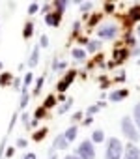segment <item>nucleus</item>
<instances>
[{"mask_svg": "<svg viewBox=\"0 0 140 159\" xmlns=\"http://www.w3.org/2000/svg\"><path fill=\"white\" fill-rule=\"evenodd\" d=\"M67 144H69V142L65 140V137H63V133H62V135H58V137L54 139L50 152H54V150H65V148H67Z\"/></svg>", "mask_w": 140, "mask_h": 159, "instance_id": "obj_7", "label": "nucleus"}, {"mask_svg": "<svg viewBox=\"0 0 140 159\" xmlns=\"http://www.w3.org/2000/svg\"><path fill=\"white\" fill-rule=\"evenodd\" d=\"M17 146H19V148H24V146H26V140L19 139V140H17Z\"/></svg>", "mask_w": 140, "mask_h": 159, "instance_id": "obj_33", "label": "nucleus"}, {"mask_svg": "<svg viewBox=\"0 0 140 159\" xmlns=\"http://www.w3.org/2000/svg\"><path fill=\"white\" fill-rule=\"evenodd\" d=\"M0 69H2V62H0Z\"/></svg>", "mask_w": 140, "mask_h": 159, "instance_id": "obj_41", "label": "nucleus"}, {"mask_svg": "<svg viewBox=\"0 0 140 159\" xmlns=\"http://www.w3.org/2000/svg\"><path fill=\"white\" fill-rule=\"evenodd\" d=\"M49 159H56V153H52V155H50V157H49Z\"/></svg>", "mask_w": 140, "mask_h": 159, "instance_id": "obj_40", "label": "nucleus"}, {"mask_svg": "<svg viewBox=\"0 0 140 159\" xmlns=\"http://www.w3.org/2000/svg\"><path fill=\"white\" fill-rule=\"evenodd\" d=\"M63 159H81V157H79V155H65Z\"/></svg>", "mask_w": 140, "mask_h": 159, "instance_id": "obj_37", "label": "nucleus"}, {"mask_svg": "<svg viewBox=\"0 0 140 159\" xmlns=\"http://www.w3.org/2000/svg\"><path fill=\"white\" fill-rule=\"evenodd\" d=\"M82 118V112H77V114H73V120H81Z\"/></svg>", "mask_w": 140, "mask_h": 159, "instance_id": "obj_35", "label": "nucleus"}, {"mask_svg": "<svg viewBox=\"0 0 140 159\" xmlns=\"http://www.w3.org/2000/svg\"><path fill=\"white\" fill-rule=\"evenodd\" d=\"M6 155H8V157H11V155H13V148H8V153H6Z\"/></svg>", "mask_w": 140, "mask_h": 159, "instance_id": "obj_38", "label": "nucleus"}, {"mask_svg": "<svg viewBox=\"0 0 140 159\" xmlns=\"http://www.w3.org/2000/svg\"><path fill=\"white\" fill-rule=\"evenodd\" d=\"M133 122H134V125H136V129H140V101L134 105V109H133Z\"/></svg>", "mask_w": 140, "mask_h": 159, "instance_id": "obj_13", "label": "nucleus"}, {"mask_svg": "<svg viewBox=\"0 0 140 159\" xmlns=\"http://www.w3.org/2000/svg\"><path fill=\"white\" fill-rule=\"evenodd\" d=\"M43 83H45V77H39V79H37V84H36V90H34V94H36V96L41 92V86H43Z\"/></svg>", "mask_w": 140, "mask_h": 159, "instance_id": "obj_23", "label": "nucleus"}, {"mask_svg": "<svg viewBox=\"0 0 140 159\" xmlns=\"http://www.w3.org/2000/svg\"><path fill=\"white\" fill-rule=\"evenodd\" d=\"M24 159H36V153H26Z\"/></svg>", "mask_w": 140, "mask_h": 159, "instance_id": "obj_36", "label": "nucleus"}, {"mask_svg": "<svg viewBox=\"0 0 140 159\" xmlns=\"http://www.w3.org/2000/svg\"><path fill=\"white\" fill-rule=\"evenodd\" d=\"M97 21H99V15H95V17H94V19H92V21H90V25H92V26H94V25H95V23H97Z\"/></svg>", "mask_w": 140, "mask_h": 159, "instance_id": "obj_34", "label": "nucleus"}, {"mask_svg": "<svg viewBox=\"0 0 140 159\" xmlns=\"http://www.w3.org/2000/svg\"><path fill=\"white\" fill-rule=\"evenodd\" d=\"M136 38L140 39V25H138V28H136Z\"/></svg>", "mask_w": 140, "mask_h": 159, "instance_id": "obj_39", "label": "nucleus"}, {"mask_svg": "<svg viewBox=\"0 0 140 159\" xmlns=\"http://www.w3.org/2000/svg\"><path fill=\"white\" fill-rule=\"evenodd\" d=\"M32 79H34V77H32V73H26V75H24V88L32 83Z\"/></svg>", "mask_w": 140, "mask_h": 159, "instance_id": "obj_27", "label": "nucleus"}, {"mask_svg": "<svg viewBox=\"0 0 140 159\" xmlns=\"http://www.w3.org/2000/svg\"><path fill=\"white\" fill-rule=\"evenodd\" d=\"M43 116H45V109L41 107V109H37V111H36V120H37V118H43Z\"/></svg>", "mask_w": 140, "mask_h": 159, "instance_id": "obj_29", "label": "nucleus"}, {"mask_svg": "<svg viewBox=\"0 0 140 159\" xmlns=\"http://www.w3.org/2000/svg\"><path fill=\"white\" fill-rule=\"evenodd\" d=\"M121 131H123V135H125V139H129L131 142H136L138 140V129H136V125H134V122L129 118V116H123L121 118Z\"/></svg>", "mask_w": 140, "mask_h": 159, "instance_id": "obj_2", "label": "nucleus"}, {"mask_svg": "<svg viewBox=\"0 0 140 159\" xmlns=\"http://www.w3.org/2000/svg\"><path fill=\"white\" fill-rule=\"evenodd\" d=\"M77 155L81 159H95V150H94L92 140H82L77 146Z\"/></svg>", "mask_w": 140, "mask_h": 159, "instance_id": "obj_3", "label": "nucleus"}, {"mask_svg": "<svg viewBox=\"0 0 140 159\" xmlns=\"http://www.w3.org/2000/svg\"><path fill=\"white\" fill-rule=\"evenodd\" d=\"M60 17H62L60 11H56V13H49V15L45 17V23H47L49 26H58V25H60Z\"/></svg>", "mask_w": 140, "mask_h": 159, "instance_id": "obj_8", "label": "nucleus"}, {"mask_svg": "<svg viewBox=\"0 0 140 159\" xmlns=\"http://www.w3.org/2000/svg\"><path fill=\"white\" fill-rule=\"evenodd\" d=\"M116 34H118V26H116V25H110V23L103 25V26L97 30V36H99L101 39H114Z\"/></svg>", "mask_w": 140, "mask_h": 159, "instance_id": "obj_4", "label": "nucleus"}, {"mask_svg": "<svg viewBox=\"0 0 140 159\" xmlns=\"http://www.w3.org/2000/svg\"><path fill=\"white\" fill-rule=\"evenodd\" d=\"M28 105V92H26V88L23 90V94H21V101H19V109H24Z\"/></svg>", "mask_w": 140, "mask_h": 159, "instance_id": "obj_15", "label": "nucleus"}, {"mask_svg": "<svg viewBox=\"0 0 140 159\" xmlns=\"http://www.w3.org/2000/svg\"><path fill=\"white\" fill-rule=\"evenodd\" d=\"M32 30H34V25H32V23H26V26H24V34H23V36L28 39V38L32 36Z\"/></svg>", "mask_w": 140, "mask_h": 159, "instance_id": "obj_19", "label": "nucleus"}, {"mask_svg": "<svg viewBox=\"0 0 140 159\" xmlns=\"http://www.w3.org/2000/svg\"><path fill=\"white\" fill-rule=\"evenodd\" d=\"M37 62H39V49L34 47V51H32V54H30V58H28V66H30V67H36Z\"/></svg>", "mask_w": 140, "mask_h": 159, "instance_id": "obj_12", "label": "nucleus"}, {"mask_svg": "<svg viewBox=\"0 0 140 159\" xmlns=\"http://www.w3.org/2000/svg\"><path fill=\"white\" fill-rule=\"evenodd\" d=\"M54 8H56L60 13H62V11L67 8V2H63V0H56V2H54Z\"/></svg>", "mask_w": 140, "mask_h": 159, "instance_id": "obj_18", "label": "nucleus"}, {"mask_svg": "<svg viewBox=\"0 0 140 159\" xmlns=\"http://www.w3.org/2000/svg\"><path fill=\"white\" fill-rule=\"evenodd\" d=\"M127 17H129V21H133V23L140 21V6H133V8L129 10Z\"/></svg>", "mask_w": 140, "mask_h": 159, "instance_id": "obj_11", "label": "nucleus"}, {"mask_svg": "<svg viewBox=\"0 0 140 159\" xmlns=\"http://www.w3.org/2000/svg\"><path fill=\"white\" fill-rule=\"evenodd\" d=\"M10 81H11V75H10V73H2V77H0V84L4 86V84H8Z\"/></svg>", "mask_w": 140, "mask_h": 159, "instance_id": "obj_22", "label": "nucleus"}, {"mask_svg": "<svg viewBox=\"0 0 140 159\" xmlns=\"http://www.w3.org/2000/svg\"><path fill=\"white\" fill-rule=\"evenodd\" d=\"M71 52H73V58L75 60H84V56H86V52L82 49H73Z\"/></svg>", "mask_w": 140, "mask_h": 159, "instance_id": "obj_17", "label": "nucleus"}, {"mask_svg": "<svg viewBox=\"0 0 140 159\" xmlns=\"http://www.w3.org/2000/svg\"><path fill=\"white\" fill-rule=\"evenodd\" d=\"M92 140H94V142H103V140H105V133H103L101 129H95V131L92 133Z\"/></svg>", "mask_w": 140, "mask_h": 159, "instance_id": "obj_14", "label": "nucleus"}, {"mask_svg": "<svg viewBox=\"0 0 140 159\" xmlns=\"http://www.w3.org/2000/svg\"><path fill=\"white\" fill-rule=\"evenodd\" d=\"M105 10H107V11H112V10H114V4L107 2V4H105Z\"/></svg>", "mask_w": 140, "mask_h": 159, "instance_id": "obj_31", "label": "nucleus"}, {"mask_svg": "<svg viewBox=\"0 0 140 159\" xmlns=\"http://www.w3.org/2000/svg\"><path fill=\"white\" fill-rule=\"evenodd\" d=\"M39 45H41V47H49V38H47V36H41Z\"/></svg>", "mask_w": 140, "mask_h": 159, "instance_id": "obj_28", "label": "nucleus"}, {"mask_svg": "<svg viewBox=\"0 0 140 159\" xmlns=\"http://www.w3.org/2000/svg\"><path fill=\"white\" fill-rule=\"evenodd\" d=\"M71 105H73V99H67V101H65V103L62 105V109H60L58 112H60V114H63V112H67V111H69V107H71Z\"/></svg>", "mask_w": 140, "mask_h": 159, "instance_id": "obj_20", "label": "nucleus"}, {"mask_svg": "<svg viewBox=\"0 0 140 159\" xmlns=\"http://www.w3.org/2000/svg\"><path fill=\"white\" fill-rule=\"evenodd\" d=\"M123 157V144L120 139L110 137L107 142V152H105V159H121Z\"/></svg>", "mask_w": 140, "mask_h": 159, "instance_id": "obj_1", "label": "nucleus"}, {"mask_svg": "<svg viewBox=\"0 0 140 159\" xmlns=\"http://www.w3.org/2000/svg\"><path fill=\"white\" fill-rule=\"evenodd\" d=\"M77 131H79V127H77V125H71L69 129H65V133H63L65 140H67V142H73V140L77 139Z\"/></svg>", "mask_w": 140, "mask_h": 159, "instance_id": "obj_10", "label": "nucleus"}, {"mask_svg": "<svg viewBox=\"0 0 140 159\" xmlns=\"http://www.w3.org/2000/svg\"><path fill=\"white\" fill-rule=\"evenodd\" d=\"M97 111H99V105H92V107L88 109V114L92 116V114H94V112H97Z\"/></svg>", "mask_w": 140, "mask_h": 159, "instance_id": "obj_30", "label": "nucleus"}, {"mask_svg": "<svg viewBox=\"0 0 140 159\" xmlns=\"http://www.w3.org/2000/svg\"><path fill=\"white\" fill-rule=\"evenodd\" d=\"M15 122H17V114H13V118H11V124H10V131L13 129V125H15Z\"/></svg>", "mask_w": 140, "mask_h": 159, "instance_id": "obj_32", "label": "nucleus"}, {"mask_svg": "<svg viewBox=\"0 0 140 159\" xmlns=\"http://www.w3.org/2000/svg\"><path fill=\"white\" fill-rule=\"evenodd\" d=\"M92 8H94V2H84V4L81 6L82 11H88V10H92Z\"/></svg>", "mask_w": 140, "mask_h": 159, "instance_id": "obj_25", "label": "nucleus"}, {"mask_svg": "<svg viewBox=\"0 0 140 159\" xmlns=\"http://www.w3.org/2000/svg\"><path fill=\"white\" fill-rule=\"evenodd\" d=\"M121 159H140V148H136L133 142L125 146L123 150V157Z\"/></svg>", "mask_w": 140, "mask_h": 159, "instance_id": "obj_5", "label": "nucleus"}, {"mask_svg": "<svg viewBox=\"0 0 140 159\" xmlns=\"http://www.w3.org/2000/svg\"><path fill=\"white\" fill-rule=\"evenodd\" d=\"M99 49H101V41H94V39L88 41V51H90V52H95V51H99Z\"/></svg>", "mask_w": 140, "mask_h": 159, "instance_id": "obj_16", "label": "nucleus"}, {"mask_svg": "<svg viewBox=\"0 0 140 159\" xmlns=\"http://www.w3.org/2000/svg\"><path fill=\"white\" fill-rule=\"evenodd\" d=\"M45 135H47V127H43V129H39V131H37V133L34 135V140H41V139H43Z\"/></svg>", "mask_w": 140, "mask_h": 159, "instance_id": "obj_24", "label": "nucleus"}, {"mask_svg": "<svg viewBox=\"0 0 140 159\" xmlns=\"http://www.w3.org/2000/svg\"><path fill=\"white\" fill-rule=\"evenodd\" d=\"M54 103H56V98H54V96H49V98L45 99V105H43V109H49V107H52Z\"/></svg>", "mask_w": 140, "mask_h": 159, "instance_id": "obj_21", "label": "nucleus"}, {"mask_svg": "<svg viewBox=\"0 0 140 159\" xmlns=\"http://www.w3.org/2000/svg\"><path fill=\"white\" fill-rule=\"evenodd\" d=\"M37 10H39V6H37V4H30L28 13H30V15H34V13H37Z\"/></svg>", "mask_w": 140, "mask_h": 159, "instance_id": "obj_26", "label": "nucleus"}, {"mask_svg": "<svg viewBox=\"0 0 140 159\" xmlns=\"http://www.w3.org/2000/svg\"><path fill=\"white\" fill-rule=\"evenodd\" d=\"M127 56H129V51H127V49H121V47H118V49H114V60H112L108 66H110V67H114L116 64H121V62H123Z\"/></svg>", "mask_w": 140, "mask_h": 159, "instance_id": "obj_6", "label": "nucleus"}, {"mask_svg": "<svg viewBox=\"0 0 140 159\" xmlns=\"http://www.w3.org/2000/svg\"><path fill=\"white\" fill-rule=\"evenodd\" d=\"M127 96H129V92H127L125 88H120V90H116V92H112V94H110V101H114V103H116V101L125 99Z\"/></svg>", "mask_w": 140, "mask_h": 159, "instance_id": "obj_9", "label": "nucleus"}]
</instances>
